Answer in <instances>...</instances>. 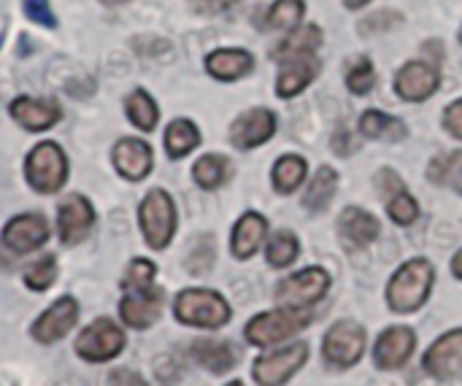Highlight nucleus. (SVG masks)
Masks as SVG:
<instances>
[{
	"mask_svg": "<svg viewBox=\"0 0 462 386\" xmlns=\"http://www.w3.org/2000/svg\"><path fill=\"white\" fill-rule=\"evenodd\" d=\"M333 149H336L341 157H349V154L357 149V143H355V138H352V133H349L346 127H338V133L333 135Z\"/></svg>",
	"mask_w": 462,
	"mask_h": 386,
	"instance_id": "obj_42",
	"label": "nucleus"
},
{
	"mask_svg": "<svg viewBox=\"0 0 462 386\" xmlns=\"http://www.w3.org/2000/svg\"><path fill=\"white\" fill-rule=\"evenodd\" d=\"M24 179L41 195H54L68 181V157L60 143L41 141L24 160Z\"/></svg>",
	"mask_w": 462,
	"mask_h": 386,
	"instance_id": "obj_4",
	"label": "nucleus"
},
{
	"mask_svg": "<svg viewBox=\"0 0 462 386\" xmlns=\"http://www.w3.org/2000/svg\"><path fill=\"white\" fill-rule=\"evenodd\" d=\"M422 368L439 379V381H449L462 373V327L444 333L422 357Z\"/></svg>",
	"mask_w": 462,
	"mask_h": 386,
	"instance_id": "obj_15",
	"label": "nucleus"
},
{
	"mask_svg": "<svg viewBox=\"0 0 462 386\" xmlns=\"http://www.w3.org/2000/svg\"><path fill=\"white\" fill-rule=\"evenodd\" d=\"M452 273L462 281V249L455 254V260H452Z\"/></svg>",
	"mask_w": 462,
	"mask_h": 386,
	"instance_id": "obj_45",
	"label": "nucleus"
},
{
	"mask_svg": "<svg viewBox=\"0 0 462 386\" xmlns=\"http://www.w3.org/2000/svg\"><path fill=\"white\" fill-rule=\"evenodd\" d=\"M428 179L433 184L441 187H452L457 195H462V152H447L439 154L430 168H428Z\"/></svg>",
	"mask_w": 462,
	"mask_h": 386,
	"instance_id": "obj_33",
	"label": "nucleus"
},
{
	"mask_svg": "<svg viewBox=\"0 0 462 386\" xmlns=\"http://www.w3.org/2000/svg\"><path fill=\"white\" fill-rule=\"evenodd\" d=\"M22 5H24V16L30 22H35L41 27H49V30L57 27V16H54L49 0H22Z\"/></svg>",
	"mask_w": 462,
	"mask_h": 386,
	"instance_id": "obj_39",
	"label": "nucleus"
},
{
	"mask_svg": "<svg viewBox=\"0 0 462 386\" xmlns=\"http://www.w3.org/2000/svg\"><path fill=\"white\" fill-rule=\"evenodd\" d=\"M336 230H338V238H341L346 252H363L365 246H371L376 241L379 219L360 206H349L341 211Z\"/></svg>",
	"mask_w": 462,
	"mask_h": 386,
	"instance_id": "obj_18",
	"label": "nucleus"
},
{
	"mask_svg": "<svg viewBox=\"0 0 462 386\" xmlns=\"http://www.w3.org/2000/svg\"><path fill=\"white\" fill-rule=\"evenodd\" d=\"M111 386H149L138 373H133V371H114L111 373Z\"/></svg>",
	"mask_w": 462,
	"mask_h": 386,
	"instance_id": "obj_43",
	"label": "nucleus"
},
{
	"mask_svg": "<svg viewBox=\"0 0 462 386\" xmlns=\"http://www.w3.org/2000/svg\"><path fill=\"white\" fill-rule=\"evenodd\" d=\"M76 322H79V303H76L70 295H65V298L54 300V303L32 322L30 335H32V341H38L41 346H51V344L62 341V338L73 330Z\"/></svg>",
	"mask_w": 462,
	"mask_h": 386,
	"instance_id": "obj_10",
	"label": "nucleus"
},
{
	"mask_svg": "<svg viewBox=\"0 0 462 386\" xmlns=\"http://www.w3.org/2000/svg\"><path fill=\"white\" fill-rule=\"evenodd\" d=\"M365 327L352 322V319H341L336 322L328 333H325V341H322V357L328 363V368H336V371H349L355 368L363 354H365Z\"/></svg>",
	"mask_w": 462,
	"mask_h": 386,
	"instance_id": "obj_6",
	"label": "nucleus"
},
{
	"mask_svg": "<svg viewBox=\"0 0 462 386\" xmlns=\"http://www.w3.org/2000/svg\"><path fill=\"white\" fill-rule=\"evenodd\" d=\"M200 146V130L189 119H173L165 130V152L171 160L187 157L192 149Z\"/></svg>",
	"mask_w": 462,
	"mask_h": 386,
	"instance_id": "obj_29",
	"label": "nucleus"
},
{
	"mask_svg": "<svg viewBox=\"0 0 462 386\" xmlns=\"http://www.w3.org/2000/svg\"><path fill=\"white\" fill-rule=\"evenodd\" d=\"M300 254V241L295 233L290 230H276L271 238H268V246H265V260L273 265V268H290Z\"/></svg>",
	"mask_w": 462,
	"mask_h": 386,
	"instance_id": "obj_34",
	"label": "nucleus"
},
{
	"mask_svg": "<svg viewBox=\"0 0 462 386\" xmlns=\"http://www.w3.org/2000/svg\"><path fill=\"white\" fill-rule=\"evenodd\" d=\"M176 203L165 189H152L138 206V225L152 249H165L176 235Z\"/></svg>",
	"mask_w": 462,
	"mask_h": 386,
	"instance_id": "obj_5",
	"label": "nucleus"
},
{
	"mask_svg": "<svg viewBox=\"0 0 462 386\" xmlns=\"http://www.w3.org/2000/svg\"><path fill=\"white\" fill-rule=\"evenodd\" d=\"M57 273H60L57 257L54 254H46V257H41V260H35L32 265L24 268V284L32 292H46L57 281Z\"/></svg>",
	"mask_w": 462,
	"mask_h": 386,
	"instance_id": "obj_36",
	"label": "nucleus"
},
{
	"mask_svg": "<svg viewBox=\"0 0 462 386\" xmlns=\"http://www.w3.org/2000/svg\"><path fill=\"white\" fill-rule=\"evenodd\" d=\"M417 349V333L406 325L387 327L374 346V365L379 371H401Z\"/></svg>",
	"mask_w": 462,
	"mask_h": 386,
	"instance_id": "obj_12",
	"label": "nucleus"
},
{
	"mask_svg": "<svg viewBox=\"0 0 462 386\" xmlns=\"http://www.w3.org/2000/svg\"><path fill=\"white\" fill-rule=\"evenodd\" d=\"M374 84H376V68H374V62L365 54L357 57V60H352V65L346 70V87H349V92L368 95L374 89Z\"/></svg>",
	"mask_w": 462,
	"mask_h": 386,
	"instance_id": "obj_37",
	"label": "nucleus"
},
{
	"mask_svg": "<svg viewBox=\"0 0 462 386\" xmlns=\"http://www.w3.org/2000/svg\"><path fill=\"white\" fill-rule=\"evenodd\" d=\"M95 227V208L84 195H68L57 208V233L65 246L81 244Z\"/></svg>",
	"mask_w": 462,
	"mask_h": 386,
	"instance_id": "obj_13",
	"label": "nucleus"
},
{
	"mask_svg": "<svg viewBox=\"0 0 462 386\" xmlns=\"http://www.w3.org/2000/svg\"><path fill=\"white\" fill-rule=\"evenodd\" d=\"M309 322H311L309 308H276L249 319V325L244 327V338L257 349H268L290 341L292 335L306 330Z\"/></svg>",
	"mask_w": 462,
	"mask_h": 386,
	"instance_id": "obj_3",
	"label": "nucleus"
},
{
	"mask_svg": "<svg viewBox=\"0 0 462 386\" xmlns=\"http://www.w3.org/2000/svg\"><path fill=\"white\" fill-rule=\"evenodd\" d=\"M100 3H106V5H122V3H130V0H100Z\"/></svg>",
	"mask_w": 462,
	"mask_h": 386,
	"instance_id": "obj_47",
	"label": "nucleus"
},
{
	"mask_svg": "<svg viewBox=\"0 0 462 386\" xmlns=\"http://www.w3.org/2000/svg\"><path fill=\"white\" fill-rule=\"evenodd\" d=\"M225 386H244L241 381H230V384H225Z\"/></svg>",
	"mask_w": 462,
	"mask_h": 386,
	"instance_id": "obj_48",
	"label": "nucleus"
},
{
	"mask_svg": "<svg viewBox=\"0 0 462 386\" xmlns=\"http://www.w3.org/2000/svg\"><path fill=\"white\" fill-rule=\"evenodd\" d=\"M376 187H379V192L384 195L387 214H390V219H393L395 225L409 227V225H414V222L420 219V203L414 200V195L406 189L403 179H401L395 170H390V168L379 170Z\"/></svg>",
	"mask_w": 462,
	"mask_h": 386,
	"instance_id": "obj_14",
	"label": "nucleus"
},
{
	"mask_svg": "<svg viewBox=\"0 0 462 386\" xmlns=\"http://www.w3.org/2000/svg\"><path fill=\"white\" fill-rule=\"evenodd\" d=\"M173 317L187 327L200 330H219L230 322L233 308L230 303L214 290H184L173 300Z\"/></svg>",
	"mask_w": 462,
	"mask_h": 386,
	"instance_id": "obj_2",
	"label": "nucleus"
},
{
	"mask_svg": "<svg viewBox=\"0 0 462 386\" xmlns=\"http://www.w3.org/2000/svg\"><path fill=\"white\" fill-rule=\"evenodd\" d=\"M303 0H276L268 14H265V27L268 30H292L303 19Z\"/></svg>",
	"mask_w": 462,
	"mask_h": 386,
	"instance_id": "obj_35",
	"label": "nucleus"
},
{
	"mask_svg": "<svg viewBox=\"0 0 462 386\" xmlns=\"http://www.w3.org/2000/svg\"><path fill=\"white\" fill-rule=\"evenodd\" d=\"M122 349H125V330L111 319H95L76 338V354L92 365L116 360Z\"/></svg>",
	"mask_w": 462,
	"mask_h": 386,
	"instance_id": "obj_9",
	"label": "nucleus"
},
{
	"mask_svg": "<svg viewBox=\"0 0 462 386\" xmlns=\"http://www.w3.org/2000/svg\"><path fill=\"white\" fill-rule=\"evenodd\" d=\"M306 363H309V344L295 341V344H287L276 352L260 354L254 360L252 376L260 386H284L300 373V368Z\"/></svg>",
	"mask_w": 462,
	"mask_h": 386,
	"instance_id": "obj_7",
	"label": "nucleus"
},
{
	"mask_svg": "<svg viewBox=\"0 0 462 386\" xmlns=\"http://www.w3.org/2000/svg\"><path fill=\"white\" fill-rule=\"evenodd\" d=\"M360 133L365 138H376V141H390L398 143L409 135L406 122H401L398 116H390L384 111H365L360 116Z\"/></svg>",
	"mask_w": 462,
	"mask_h": 386,
	"instance_id": "obj_27",
	"label": "nucleus"
},
{
	"mask_svg": "<svg viewBox=\"0 0 462 386\" xmlns=\"http://www.w3.org/2000/svg\"><path fill=\"white\" fill-rule=\"evenodd\" d=\"M390 16H393V11H382V14H376V16H368V19L363 22V30H365V32H374V30L393 27L395 22H384V19H390Z\"/></svg>",
	"mask_w": 462,
	"mask_h": 386,
	"instance_id": "obj_44",
	"label": "nucleus"
},
{
	"mask_svg": "<svg viewBox=\"0 0 462 386\" xmlns=\"http://www.w3.org/2000/svg\"><path fill=\"white\" fill-rule=\"evenodd\" d=\"M11 116L27 133H43V130L54 127L62 119V108L51 97H30V95H22V97H16L11 103Z\"/></svg>",
	"mask_w": 462,
	"mask_h": 386,
	"instance_id": "obj_20",
	"label": "nucleus"
},
{
	"mask_svg": "<svg viewBox=\"0 0 462 386\" xmlns=\"http://www.w3.org/2000/svg\"><path fill=\"white\" fill-rule=\"evenodd\" d=\"M336 189H338V173H336L333 168L322 165V168L311 176V181H309V189H306V195H303V206H306L311 214H322V211L333 203Z\"/></svg>",
	"mask_w": 462,
	"mask_h": 386,
	"instance_id": "obj_28",
	"label": "nucleus"
},
{
	"mask_svg": "<svg viewBox=\"0 0 462 386\" xmlns=\"http://www.w3.org/2000/svg\"><path fill=\"white\" fill-rule=\"evenodd\" d=\"M460 43H462V27H460Z\"/></svg>",
	"mask_w": 462,
	"mask_h": 386,
	"instance_id": "obj_49",
	"label": "nucleus"
},
{
	"mask_svg": "<svg viewBox=\"0 0 462 386\" xmlns=\"http://www.w3.org/2000/svg\"><path fill=\"white\" fill-rule=\"evenodd\" d=\"M371 0H344V5L346 8H363V5H368Z\"/></svg>",
	"mask_w": 462,
	"mask_h": 386,
	"instance_id": "obj_46",
	"label": "nucleus"
},
{
	"mask_svg": "<svg viewBox=\"0 0 462 386\" xmlns=\"http://www.w3.org/2000/svg\"><path fill=\"white\" fill-rule=\"evenodd\" d=\"M444 130H447L452 138H460L462 141V100H455V103L444 111Z\"/></svg>",
	"mask_w": 462,
	"mask_h": 386,
	"instance_id": "obj_41",
	"label": "nucleus"
},
{
	"mask_svg": "<svg viewBox=\"0 0 462 386\" xmlns=\"http://www.w3.org/2000/svg\"><path fill=\"white\" fill-rule=\"evenodd\" d=\"M330 290V273L325 268H303L276 287V303L282 308H311Z\"/></svg>",
	"mask_w": 462,
	"mask_h": 386,
	"instance_id": "obj_8",
	"label": "nucleus"
},
{
	"mask_svg": "<svg viewBox=\"0 0 462 386\" xmlns=\"http://www.w3.org/2000/svg\"><path fill=\"white\" fill-rule=\"evenodd\" d=\"M276 133V116L268 108H252L230 124V143L241 152L268 143Z\"/></svg>",
	"mask_w": 462,
	"mask_h": 386,
	"instance_id": "obj_16",
	"label": "nucleus"
},
{
	"mask_svg": "<svg viewBox=\"0 0 462 386\" xmlns=\"http://www.w3.org/2000/svg\"><path fill=\"white\" fill-rule=\"evenodd\" d=\"M154 276H157V265L152 260H143V257H135L125 276H122V290L125 292H133V290H143V287H152L154 284Z\"/></svg>",
	"mask_w": 462,
	"mask_h": 386,
	"instance_id": "obj_38",
	"label": "nucleus"
},
{
	"mask_svg": "<svg viewBox=\"0 0 462 386\" xmlns=\"http://www.w3.org/2000/svg\"><path fill=\"white\" fill-rule=\"evenodd\" d=\"M433 281H436V271H433L430 260L417 257V260L403 262L387 284L390 311H395V314L420 311L433 292Z\"/></svg>",
	"mask_w": 462,
	"mask_h": 386,
	"instance_id": "obj_1",
	"label": "nucleus"
},
{
	"mask_svg": "<svg viewBox=\"0 0 462 386\" xmlns=\"http://www.w3.org/2000/svg\"><path fill=\"white\" fill-rule=\"evenodd\" d=\"M125 111H127V119L143 133H152L160 122V108L146 89H133L125 100Z\"/></svg>",
	"mask_w": 462,
	"mask_h": 386,
	"instance_id": "obj_31",
	"label": "nucleus"
},
{
	"mask_svg": "<svg viewBox=\"0 0 462 386\" xmlns=\"http://www.w3.org/2000/svg\"><path fill=\"white\" fill-rule=\"evenodd\" d=\"M441 84V70L430 62H420V60H411L406 62L398 76H395V92L403 97V100H428Z\"/></svg>",
	"mask_w": 462,
	"mask_h": 386,
	"instance_id": "obj_19",
	"label": "nucleus"
},
{
	"mask_svg": "<svg viewBox=\"0 0 462 386\" xmlns=\"http://www.w3.org/2000/svg\"><path fill=\"white\" fill-rule=\"evenodd\" d=\"M189 357L206 368L208 373L214 376H222V373H230L236 368V352L227 341H211V338H198L189 344Z\"/></svg>",
	"mask_w": 462,
	"mask_h": 386,
	"instance_id": "obj_24",
	"label": "nucleus"
},
{
	"mask_svg": "<svg viewBox=\"0 0 462 386\" xmlns=\"http://www.w3.org/2000/svg\"><path fill=\"white\" fill-rule=\"evenodd\" d=\"M111 162L114 170L127 179V181H141L149 176L152 165H154V154L152 146L141 138H122L116 141L114 152H111Z\"/></svg>",
	"mask_w": 462,
	"mask_h": 386,
	"instance_id": "obj_21",
	"label": "nucleus"
},
{
	"mask_svg": "<svg viewBox=\"0 0 462 386\" xmlns=\"http://www.w3.org/2000/svg\"><path fill=\"white\" fill-rule=\"evenodd\" d=\"M268 235V219L257 211H246L236 227H233V238H230V252L236 260H249L260 252V246L265 244Z\"/></svg>",
	"mask_w": 462,
	"mask_h": 386,
	"instance_id": "obj_23",
	"label": "nucleus"
},
{
	"mask_svg": "<svg viewBox=\"0 0 462 386\" xmlns=\"http://www.w3.org/2000/svg\"><path fill=\"white\" fill-rule=\"evenodd\" d=\"M322 70V62L317 54H300V57H290L282 62L279 68V78H276V95L279 97H295L300 95Z\"/></svg>",
	"mask_w": 462,
	"mask_h": 386,
	"instance_id": "obj_22",
	"label": "nucleus"
},
{
	"mask_svg": "<svg viewBox=\"0 0 462 386\" xmlns=\"http://www.w3.org/2000/svg\"><path fill=\"white\" fill-rule=\"evenodd\" d=\"M319 46H322V30L317 24H303V27H295L284 41H279V46L273 49V60L284 62L290 57L314 54Z\"/></svg>",
	"mask_w": 462,
	"mask_h": 386,
	"instance_id": "obj_26",
	"label": "nucleus"
},
{
	"mask_svg": "<svg viewBox=\"0 0 462 386\" xmlns=\"http://www.w3.org/2000/svg\"><path fill=\"white\" fill-rule=\"evenodd\" d=\"M241 0H192V8L203 16H219L238 5Z\"/></svg>",
	"mask_w": 462,
	"mask_h": 386,
	"instance_id": "obj_40",
	"label": "nucleus"
},
{
	"mask_svg": "<svg viewBox=\"0 0 462 386\" xmlns=\"http://www.w3.org/2000/svg\"><path fill=\"white\" fill-rule=\"evenodd\" d=\"M306 173H309V165L303 157L298 154H284L276 160L273 170H271V179H273V189L279 195H292L303 181H306Z\"/></svg>",
	"mask_w": 462,
	"mask_h": 386,
	"instance_id": "obj_30",
	"label": "nucleus"
},
{
	"mask_svg": "<svg viewBox=\"0 0 462 386\" xmlns=\"http://www.w3.org/2000/svg\"><path fill=\"white\" fill-rule=\"evenodd\" d=\"M162 308H165V292L152 284L127 292L119 303V317L133 330H149L162 317Z\"/></svg>",
	"mask_w": 462,
	"mask_h": 386,
	"instance_id": "obj_11",
	"label": "nucleus"
},
{
	"mask_svg": "<svg viewBox=\"0 0 462 386\" xmlns=\"http://www.w3.org/2000/svg\"><path fill=\"white\" fill-rule=\"evenodd\" d=\"M192 179L200 189H219L230 179V160L222 154H203L192 168Z\"/></svg>",
	"mask_w": 462,
	"mask_h": 386,
	"instance_id": "obj_32",
	"label": "nucleus"
},
{
	"mask_svg": "<svg viewBox=\"0 0 462 386\" xmlns=\"http://www.w3.org/2000/svg\"><path fill=\"white\" fill-rule=\"evenodd\" d=\"M254 57L246 49H217L206 57V70L219 81H238L252 73Z\"/></svg>",
	"mask_w": 462,
	"mask_h": 386,
	"instance_id": "obj_25",
	"label": "nucleus"
},
{
	"mask_svg": "<svg viewBox=\"0 0 462 386\" xmlns=\"http://www.w3.org/2000/svg\"><path fill=\"white\" fill-rule=\"evenodd\" d=\"M49 241V222L41 214L14 216L3 227V246L14 254H30Z\"/></svg>",
	"mask_w": 462,
	"mask_h": 386,
	"instance_id": "obj_17",
	"label": "nucleus"
}]
</instances>
